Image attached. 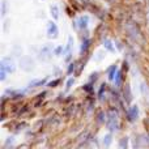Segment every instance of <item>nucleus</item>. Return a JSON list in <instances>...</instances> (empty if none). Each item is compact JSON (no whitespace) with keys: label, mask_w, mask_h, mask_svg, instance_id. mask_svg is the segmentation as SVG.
Segmentation results:
<instances>
[{"label":"nucleus","mask_w":149,"mask_h":149,"mask_svg":"<svg viewBox=\"0 0 149 149\" xmlns=\"http://www.w3.org/2000/svg\"><path fill=\"white\" fill-rule=\"evenodd\" d=\"M46 33H47V37H49L50 39L58 38V36H59V29H58V25L54 22V21H49V22H47Z\"/></svg>","instance_id":"f257e3e1"},{"label":"nucleus","mask_w":149,"mask_h":149,"mask_svg":"<svg viewBox=\"0 0 149 149\" xmlns=\"http://www.w3.org/2000/svg\"><path fill=\"white\" fill-rule=\"evenodd\" d=\"M0 70L7 71L8 73H12L15 71V63L10 58H3L0 62Z\"/></svg>","instance_id":"f03ea898"},{"label":"nucleus","mask_w":149,"mask_h":149,"mask_svg":"<svg viewBox=\"0 0 149 149\" xmlns=\"http://www.w3.org/2000/svg\"><path fill=\"white\" fill-rule=\"evenodd\" d=\"M20 67H21V70L26 71V72H30V71L34 70V60L29 56L22 58L20 62Z\"/></svg>","instance_id":"7ed1b4c3"},{"label":"nucleus","mask_w":149,"mask_h":149,"mask_svg":"<svg viewBox=\"0 0 149 149\" xmlns=\"http://www.w3.org/2000/svg\"><path fill=\"white\" fill-rule=\"evenodd\" d=\"M107 126L111 131H116V130H118V119H116V114H114V113L109 114Z\"/></svg>","instance_id":"20e7f679"},{"label":"nucleus","mask_w":149,"mask_h":149,"mask_svg":"<svg viewBox=\"0 0 149 149\" xmlns=\"http://www.w3.org/2000/svg\"><path fill=\"white\" fill-rule=\"evenodd\" d=\"M88 24H89V17H88V16H81V17H79L76 21V26L79 29H86Z\"/></svg>","instance_id":"39448f33"},{"label":"nucleus","mask_w":149,"mask_h":149,"mask_svg":"<svg viewBox=\"0 0 149 149\" xmlns=\"http://www.w3.org/2000/svg\"><path fill=\"white\" fill-rule=\"evenodd\" d=\"M128 116L131 120H135V119H137V116H139V107H137L136 105L131 106L128 110Z\"/></svg>","instance_id":"423d86ee"},{"label":"nucleus","mask_w":149,"mask_h":149,"mask_svg":"<svg viewBox=\"0 0 149 149\" xmlns=\"http://www.w3.org/2000/svg\"><path fill=\"white\" fill-rule=\"evenodd\" d=\"M50 12H51V17L54 18V20H58L59 18V8L56 7V5H51L50 7Z\"/></svg>","instance_id":"0eeeda50"},{"label":"nucleus","mask_w":149,"mask_h":149,"mask_svg":"<svg viewBox=\"0 0 149 149\" xmlns=\"http://www.w3.org/2000/svg\"><path fill=\"white\" fill-rule=\"evenodd\" d=\"M103 47H105L107 51H110V52L115 51V47L113 46V42H111L110 39H105V42H103Z\"/></svg>","instance_id":"6e6552de"},{"label":"nucleus","mask_w":149,"mask_h":149,"mask_svg":"<svg viewBox=\"0 0 149 149\" xmlns=\"http://www.w3.org/2000/svg\"><path fill=\"white\" fill-rule=\"evenodd\" d=\"M45 82H46V79H38V80H33V81H30V86L33 88H37V86H41V85H43Z\"/></svg>","instance_id":"1a4fd4ad"},{"label":"nucleus","mask_w":149,"mask_h":149,"mask_svg":"<svg viewBox=\"0 0 149 149\" xmlns=\"http://www.w3.org/2000/svg\"><path fill=\"white\" fill-rule=\"evenodd\" d=\"M1 16L3 17H5L7 16V13H8V3H7V0H3L1 1Z\"/></svg>","instance_id":"9d476101"},{"label":"nucleus","mask_w":149,"mask_h":149,"mask_svg":"<svg viewBox=\"0 0 149 149\" xmlns=\"http://www.w3.org/2000/svg\"><path fill=\"white\" fill-rule=\"evenodd\" d=\"M89 45H90V39H84V42H82V46H81V52L82 51H86L88 49H89Z\"/></svg>","instance_id":"9b49d317"},{"label":"nucleus","mask_w":149,"mask_h":149,"mask_svg":"<svg viewBox=\"0 0 149 149\" xmlns=\"http://www.w3.org/2000/svg\"><path fill=\"white\" fill-rule=\"evenodd\" d=\"M110 144H111V135L103 136V145H105V147H109Z\"/></svg>","instance_id":"f8f14e48"},{"label":"nucleus","mask_w":149,"mask_h":149,"mask_svg":"<svg viewBox=\"0 0 149 149\" xmlns=\"http://www.w3.org/2000/svg\"><path fill=\"white\" fill-rule=\"evenodd\" d=\"M115 72H116V67H111L110 68V74H109V79H110V80L115 79Z\"/></svg>","instance_id":"ddd939ff"},{"label":"nucleus","mask_w":149,"mask_h":149,"mask_svg":"<svg viewBox=\"0 0 149 149\" xmlns=\"http://www.w3.org/2000/svg\"><path fill=\"white\" fill-rule=\"evenodd\" d=\"M127 145H128V140H127V137H123V139L119 141V147H120V148H124V147H126V148H127Z\"/></svg>","instance_id":"4468645a"},{"label":"nucleus","mask_w":149,"mask_h":149,"mask_svg":"<svg viewBox=\"0 0 149 149\" xmlns=\"http://www.w3.org/2000/svg\"><path fill=\"white\" fill-rule=\"evenodd\" d=\"M72 84H73V79H71L70 81L67 82V88H71V85H72Z\"/></svg>","instance_id":"2eb2a0df"}]
</instances>
